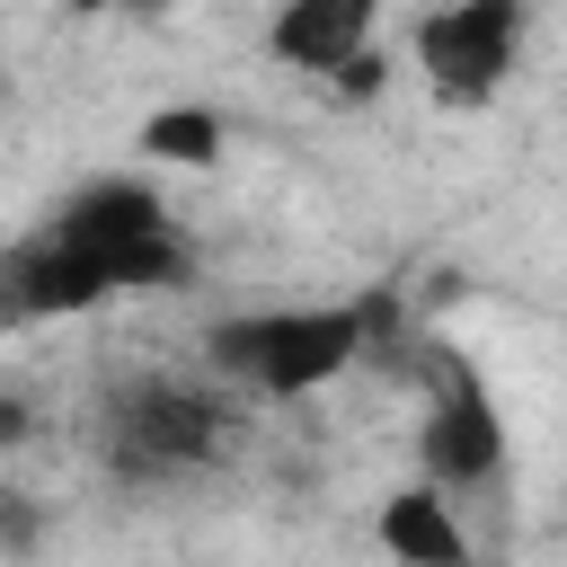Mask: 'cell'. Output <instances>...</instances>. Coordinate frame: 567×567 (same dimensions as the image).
<instances>
[{"label": "cell", "instance_id": "obj_1", "mask_svg": "<svg viewBox=\"0 0 567 567\" xmlns=\"http://www.w3.org/2000/svg\"><path fill=\"white\" fill-rule=\"evenodd\" d=\"M390 328V292L363 301H284V310H239L204 328L213 372L248 381L257 399H310L337 372H354V354H372V337Z\"/></svg>", "mask_w": 567, "mask_h": 567}, {"label": "cell", "instance_id": "obj_2", "mask_svg": "<svg viewBox=\"0 0 567 567\" xmlns=\"http://www.w3.org/2000/svg\"><path fill=\"white\" fill-rule=\"evenodd\" d=\"M230 399L213 390V381H195V372H142V381H124L115 399H106V416H97V452H106V470L115 478H195V470H213L221 452H230Z\"/></svg>", "mask_w": 567, "mask_h": 567}, {"label": "cell", "instance_id": "obj_3", "mask_svg": "<svg viewBox=\"0 0 567 567\" xmlns=\"http://www.w3.org/2000/svg\"><path fill=\"white\" fill-rule=\"evenodd\" d=\"M44 230H62L71 248L106 257L115 292H159V284L186 275V239H177L159 186H142V177H89V186H71Z\"/></svg>", "mask_w": 567, "mask_h": 567}, {"label": "cell", "instance_id": "obj_4", "mask_svg": "<svg viewBox=\"0 0 567 567\" xmlns=\"http://www.w3.org/2000/svg\"><path fill=\"white\" fill-rule=\"evenodd\" d=\"M523 35H532V0H434L408 53L443 106H496L505 80L523 71Z\"/></svg>", "mask_w": 567, "mask_h": 567}, {"label": "cell", "instance_id": "obj_5", "mask_svg": "<svg viewBox=\"0 0 567 567\" xmlns=\"http://www.w3.org/2000/svg\"><path fill=\"white\" fill-rule=\"evenodd\" d=\"M434 354V390H425V416H416V470L425 487H496L514 443H505V416H496V390L452 354V346H425Z\"/></svg>", "mask_w": 567, "mask_h": 567}, {"label": "cell", "instance_id": "obj_6", "mask_svg": "<svg viewBox=\"0 0 567 567\" xmlns=\"http://www.w3.org/2000/svg\"><path fill=\"white\" fill-rule=\"evenodd\" d=\"M97 301H115V266L71 248L62 230H35L0 266V319H18V328L27 319H71V310H97Z\"/></svg>", "mask_w": 567, "mask_h": 567}, {"label": "cell", "instance_id": "obj_7", "mask_svg": "<svg viewBox=\"0 0 567 567\" xmlns=\"http://www.w3.org/2000/svg\"><path fill=\"white\" fill-rule=\"evenodd\" d=\"M372 35H381V0H275V18H266V53L310 80L354 62Z\"/></svg>", "mask_w": 567, "mask_h": 567}, {"label": "cell", "instance_id": "obj_8", "mask_svg": "<svg viewBox=\"0 0 567 567\" xmlns=\"http://www.w3.org/2000/svg\"><path fill=\"white\" fill-rule=\"evenodd\" d=\"M372 540H381L399 567H470V532H461L452 496H443V487H425V478H408V487H390V496H381Z\"/></svg>", "mask_w": 567, "mask_h": 567}, {"label": "cell", "instance_id": "obj_9", "mask_svg": "<svg viewBox=\"0 0 567 567\" xmlns=\"http://www.w3.org/2000/svg\"><path fill=\"white\" fill-rule=\"evenodd\" d=\"M133 142H142L151 168H213L221 142H230V124H221V106H151Z\"/></svg>", "mask_w": 567, "mask_h": 567}, {"label": "cell", "instance_id": "obj_10", "mask_svg": "<svg viewBox=\"0 0 567 567\" xmlns=\"http://www.w3.org/2000/svg\"><path fill=\"white\" fill-rule=\"evenodd\" d=\"M35 540H44V505L27 487H0V558H35Z\"/></svg>", "mask_w": 567, "mask_h": 567}, {"label": "cell", "instance_id": "obj_11", "mask_svg": "<svg viewBox=\"0 0 567 567\" xmlns=\"http://www.w3.org/2000/svg\"><path fill=\"white\" fill-rule=\"evenodd\" d=\"M328 89H337L346 106H354V97H381V89H390V53H381V44H363L354 62H337V71H328Z\"/></svg>", "mask_w": 567, "mask_h": 567}, {"label": "cell", "instance_id": "obj_12", "mask_svg": "<svg viewBox=\"0 0 567 567\" xmlns=\"http://www.w3.org/2000/svg\"><path fill=\"white\" fill-rule=\"evenodd\" d=\"M27 434H35V408L18 390H0V443H27Z\"/></svg>", "mask_w": 567, "mask_h": 567}, {"label": "cell", "instance_id": "obj_13", "mask_svg": "<svg viewBox=\"0 0 567 567\" xmlns=\"http://www.w3.org/2000/svg\"><path fill=\"white\" fill-rule=\"evenodd\" d=\"M0 89H9V18H0Z\"/></svg>", "mask_w": 567, "mask_h": 567}, {"label": "cell", "instance_id": "obj_14", "mask_svg": "<svg viewBox=\"0 0 567 567\" xmlns=\"http://www.w3.org/2000/svg\"><path fill=\"white\" fill-rule=\"evenodd\" d=\"M106 9H168V0H106Z\"/></svg>", "mask_w": 567, "mask_h": 567}, {"label": "cell", "instance_id": "obj_15", "mask_svg": "<svg viewBox=\"0 0 567 567\" xmlns=\"http://www.w3.org/2000/svg\"><path fill=\"white\" fill-rule=\"evenodd\" d=\"M62 9H106V0H62Z\"/></svg>", "mask_w": 567, "mask_h": 567}]
</instances>
